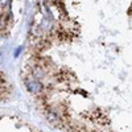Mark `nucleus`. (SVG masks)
<instances>
[{"instance_id":"1","label":"nucleus","mask_w":132,"mask_h":132,"mask_svg":"<svg viewBox=\"0 0 132 132\" xmlns=\"http://www.w3.org/2000/svg\"><path fill=\"white\" fill-rule=\"evenodd\" d=\"M25 83V87H27V90L30 93V94H35V95H44V86L42 83L36 79L33 75H29L25 78L24 81Z\"/></svg>"},{"instance_id":"2","label":"nucleus","mask_w":132,"mask_h":132,"mask_svg":"<svg viewBox=\"0 0 132 132\" xmlns=\"http://www.w3.org/2000/svg\"><path fill=\"white\" fill-rule=\"evenodd\" d=\"M8 87H9V85H8L7 79L4 78V75L2 74V96H3V94L4 95L8 94Z\"/></svg>"},{"instance_id":"3","label":"nucleus","mask_w":132,"mask_h":132,"mask_svg":"<svg viewBox=\"0 0 132 132\" xmlns=\"http://www.w3.org/2000/svg\"><path fill=\"white\" fill-rule=\"evenodd\" d=\"M21 50H23V46H19L16 49V52H15V57H19V54L21 53Z\"/></svg>"}]
</instances>
